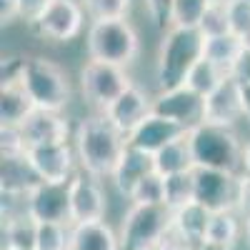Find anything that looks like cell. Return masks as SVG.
Returning <instances> with one entry per match:
<instances>
[{
    "label": "cell",
    "mask_w": 250,
    "mask_h": 250,
    "mask_svg": "<svg viewBox=\"0 0 250 250\" xmlns=\"http://www.w3.org/2000/svg\"><path fill=\"white\" fill-rule=\"evenodd\" d=\"M128 145L115 125L108 120L105 113L83 118L75 128V155L80 168L95 178H110L115 165Z\"/></svg>",
    "instance_id": "6da1fadb"
},
{
    "label": "cell",
    "mask_w": 250,
    "mask_h": 250,
    "mask_svg": "<svg viewBox=\"0 0 250 250\" xmlns=\"http://www.w3.org/2000/svg\"><path fill=\"white\" fill-rule=\"evenodd\" d=\"M205 53V35L200 28H168L163 33L155 60V80L160 90L185 85L188 73Z\"/></svg>",
    "instance_id": "7a4b0ae2"
},
{
    "label": "cell",
    "mask_w": 250,
    "mask_h": 250,
    "mask_svg": "<svg viewBox=\"0 0 250 250\" xmlns=\"http://www.w3.org/2000/svg\"><path fill=\"white\" fill-rule=\"evenodd\" d=\"M195 158V168H213L225 173H243V153L245 145L238 140L233 128L203 123L188 133Z\"/></svg>",
    "instance_id": "3957f363"
},
{
    "label": "cell",
    "mask_w": 250,
    "mask_h": 250,
    "mask_svg": "<svg viewBox=\"0 0 250 250\" xmlns=\"http://www.w3.org/2000/svg\"><path fill=\"white\" fill-rule=\"evenodd\" d=\"M85 48L90 60L113 62V65H130L140 53V38L128 18H110V20H93Z\"/></svg>",
    "instance_id": "277c9868"
},
{
    "label": "cell",
    "mask_w": 250,
    "mask_h": 250,
    "mask_svg": "<svg viewBox=\"0 0 250 250\" xmlns=\"http://www.w3.org/2000/svg\"><path fill=\"white\" fill-rule=\"evenodd\" d=\"M20 83H23V88L33 98L35 108L62 110L70 100L68 73L50 58H43V55L25 58V70H23V80Z\"/></svg>",
    "instance_id": "5b68a950"
},
{
    "label": "cell",
    "mask_w": 250,
    "mask_h": 250,
    "mask_svg": "<svg viewBox=\"0 0 250 250\" xmlns=\"http://www.w3.org/2000/svg\"><path fill=\"white\" fill-rule=\"evenodd\" d=\"M170 223L173 213L165 205L130 203V210L120 225V250H155Z\"/></svg>",
    "instance_id": "8992f818"
},
{
    "label": "cell",
    "mask_w": 250,
    "mask_h": 250,
    "mask_svg": "<svg viewBox=\"0 0 250 250\" xmlns=\"http://www.w3.org/2000/svg\"><path fill=\"white\" fill-rule=\"evenodd\" d=\"M130 85H133V80L128 78L123 65L88 58V62L80 70V90L90 105L100 110H108V105H113Z\"/></svg>",
    "instance_id": "52a82bcc"
},
{
    "label": "cell",
    "mask_w": 250,
    "mask_h": 250,
    "mask_svg": "<svg viewBox=\"0 0 250 250\" xmlns=\"http://www.w3.org/2000/svg\"><path fill=\"white\" fill-rule=\"evenodd\" d=\"M195 203L208 208L210 213L238 210L243 173H225L213 168H195Z\"/></svg>",
    "instance_id": "ba28073f"
},
{
    "label": "cell",
    "mask_w": 250,
    "mask_h": 250,
    "mask_svg": "<svg viewBox=\"0 0 250 250\" xmlns=\"http://www.w3.org/2000/svg\"><path fill=\"white\" fill-rule=\"evenodd\" d=\"M153 113L178 123L183 130H195L205 123V98L193 88L180 85L173 90H160L153 98Z\"/></svg>",
    "instance_id": "9c48e42d"
},
{
    "label": "cell",
    "mask_w": 250,
    "mask_h": 250,
    "mask_svg": "<svg viewBox=\"0 0 250 250\" xmlns=\"http://www.w3.org/2000/svg\"><path fill=\"white\" fill-rule=\"evenodd\" d=\"M85 15V8L78 0H50L43 18L35 25H30V30H35L45 40H53V43H68L80 35Z\"/></svg>",
    "instance_id": "30bf717a"
},
{
    "label": "cell",
    "mask_w": 250,
    "mask_h": 250,
    "mask_svg": "<svg viewBox=\"0 0 250 250\" xmlns=\"http://www.w3.org/2000/svg\"><path fill=\"white\" fill-rule=\"evenodd\" d=\"M105 190L100 178L80 170L70 180V225L75 223H95L105 218Z\"/></svg>",
    "instance_id": "8fae6325"
},
{
    "label": "cell",
    "mask_w": 250,
    "mask_h": 250,
    "mask_svg": "<svg viewBox=\"0 0 250 250\" xmlns=\"http://www.w3.org/2000/svg\"><path fill=\"white\" fill-rule=\"evenodd\" d=\"M28 215L35 223H70V183H40L28 193Z\"/></svg>",
    "instance_id": "7c38bea8"
},
{
    "label": "cell",
    "mask_w": 250,
    "mask_h": 250,
    "mask_svg": "<svg viewBox=\"0 0 250 250\" xmlns=\"http://www.w3.org/2000/svg\"><path fill=\"white\" fill-rule=\"evenodd\" d=\"M28 158L33 163V168L38 170L40 180L45 183H70L75 175V160H73V150L68 140L30 145Z\"/></svg>",
    "instance_id": "4fadbf2b"
},
{
    "label": "cell",
    "mask_w": 250,
    "mask_h": 250,
    "mask_svg": "<svg viewBox=\"0 0 250 250\" xmlns=\"http://www.w3.org/2000/svg\"><path fill=\"white\" fill-rule=\"evenodd\" d=\"M103 113H105L108 120L128 138L138 125L153 113V98H148V93H145L143 88L130 85L113 105H108V110H103Z\"/></svg>",
    "instance_id": "5bb4252c"
},
{
    "label": "cell",
    "mask_w": 250,
    "mask_h": 250,
    "mask_svg": "<svg viewBox=\"0 0 250 250\" xmlns=\"http://www.w3.org/2000/svg\"><path fill=\"white\" fill-rule=\"evenodd\" d=\"M245 118L243 115V93L240 83L228 75L220 88L213 90L205 98V123L223 125V128H233L235 120Z\"/></svg>",
    "instance_id": "9a60e30c"
},
{
    "label": "cell",
    "mask_w": 250,
    "mask_h": 250,
    "mask_svg": "<svg viewBox=\"0 0 250 250\" xmlns=\"http://www.w3.org/2000/svg\"><path fill=\"white\" fill-rule=\"evenodd\" d=\"M150 173H155V158L150 153H145L140 148H133V145H125V150L115 165V170L110 175L113 185L118 188V193L130 198V193L135 190V185L148 178Z\"/></svg>",
    "instance_id": "2e32d148"
},
{
    "label": "cell",
    "mask_w": 250,
    "mask_h": 250,
    "mask_svg": "<svg viewBox=\"0 0 250 250\" xmlns=\"http://www.w3.org/2000/svg\"><path fill=\"white\" fill-rule=\"evenodd\" d=\"M18 130L28 148L30 145H43V143H62L68 140V133H70L68 120L60 115V110H43V108H35Z\"/></svg>",
    "instance_id": "e0dca14e"
},
{
    "label": "cell",
    "mask_w": 250,
    "mask_h": 250,
    "mask_svg": "<svg viewBox=\"0 0 250 250\" xmlns=\"http://www.w3.org/2000/svg\"><path fill=\"white\" fill-rule=\"evenodd\" d=\"M185 133H188V130H183L178 123L150 113V115L145 118L138 128L128 135V145H133V148H140V150H145V153L155 155L160 148H165L168 143H173L175 138H180V135H185Z\"/></svg>",
    "instance_id": "ac0fdd59"
},
{
    "label": "cell",
    "mask_w": 250,
    "mask_h": 250,
    "mask_svg": "<svg viewBox=\"0 0 250 250\" xmlns=\"http://www.w3.org/2000/svg\"><path fill=\"white\" fill-rule=\"evenodd\" d=\"M38 170L25 153H3V165H0V188L3 193H15V195H28L35 185H40Z\"/></svg>",
    "instance_id": "d6986e66"
},
{
    "label": "cell",
    "mask_w": 250,
    "mask_h": 250,
    "mask_svg": "<svg viewBox=\"0 0 250 250\" xmlns=\"http://www.w3.org/2000/svg\"><path fill=\"white\" fill-rule=\"evenodd\" d=\"M70 250H120V235L105 223H75L70 228Z\"/></svg>",
    "instance_id": "ffe728a7"
},
{
    "label": "cell",
    "mask_w": 250,
    "mask_h": 250,
    "mask_svg": "<svg viewBox=\"0 0 250 250\" xmlns=\"http://www.w3.org/2000/svg\"><path fill=\"white\" fill-rule=\"evenodd\" d=\"M33 110H35V103L23 88V83L0 85V125L3 128H20Z\"/></svg>",
    "instance_id": "44dd1931"
},
{
    "label": "cell",
    "mask_w": 250,
    "mask_h": 250,
    "mask_svg": "<svg viewBox=\"0 0 250 250\" xmlns=\"http://www.w3.org/2000/svg\"><path fill=\"white\" fill-rule=\"evenodd\" d=\"M153 158H155V173H160L163 178L195 170V158H193V148H190L188 133L175 138L173 143H168L165 148H160Z\"/></svg>",
    "instance_id": "7402d4cb"
},
{
    "label": "cell",
    "mask_w": 250,
    "mask_h": 250,
    "mask_svg": "<svg viewBox=\"0 0 250 250\" xmlns=\"http://www.w3.org/2000/svg\"><path fill=\"white\" fill-rule=\"evenodd\" d=\"M210 218H213V213L193 200V203H188L185 208L173 213V225L190 243H195L200 248L205 243V233H208V225H210Z\"/></svg>",
    "instance_id": "603a6c76"
},
{
    "label": "cell",
    "mask_w": 250,
    "mask_h": 250,
    "mask_svg": "<svg viewBox=\"0 0 250 250\" xmlns=\"http://www.w3.org/2000/svg\"><path fill=\"white\" fill-rule=\"evenodd\" d=\"M240 233H245V223H243L238 210L213 213L203 245H215V248H228L230 250L235 245V240L240 238Z\"/></svg>",
    "instance_id": "cb8c5ba5"
},
{
    "label": "cell",
    "mask_w": 250,
    "mask_h": 250,
    "mask_svg": "<svg viewBox=\"0 0 250 250\" xmlns=\"http://www.w3.org/2000/svg\"><path fill=\"white\" fill-rule=\"evenodd\" d=\"M243 38L235 33H223V35H210L205 38V58L215 62L218 68H223L228 75H230L233 62L238 60V55L243 53Z\"/></svg>",
    "instance_id": "d4e9b609"
},
{
    "label": "cell",
    "mask_w": 250,
    "mask_h": 250,
    "mask_svg": "<svg viewBox=\"0 0 250 250\" xmlns=\"http://www.w3.org/2000/svg\"><path fill=\"white\" fill-rule=\"evenodd\" d=\"M38 223L30 215L3 220V250H35Z\"/></svg>",
    "instance_id": "484cf974"
},
{
    "label": "cell",
    "mask_w": 250,
    "mask_h": 250,
    "mask_svg": "<svg viewBox=\"0 0 250 250\" xmlns=\"http://www.w3.org/2000/svg\"><path fill=\"white\" fill-rule=\"evenodd\" d=\"M228 78V73L223 68H218L215 62H210L205 55L195 62V65L190 68V73H188V80H185V85L188 88H193L195 93H200L203 98H208L213 90L220 88V83Z\"/></svg>",
    "instance_id": "4316f807"
},
{
    "label": "cell",
    "mask_w": 250,
    "mask_h": 250,
    "mask_svg": "<svg viewBox=\"0 0 250 250\" xmlns=\"http://www.w3.org/2000/svg\"><path fill=\"white\" fill-rule=\"evenodd\" d=\"M195 200V178L190 173H178L165 178V208L170 213L185 208L188 203Z\"/></svg>",
    "instance_id": "83f0119b"
},
{
    "label": "cell",
    "mask_w": 250,
    "mask_h": 250,
    "mask_svg": "<svg viewBox=\"0 0 250 250\" xmlns=\"http://www.w3.org/2000/svg\"><path fill=\"white\" fill-rule=\"evenodd\" d=\"M210 0H175L170 13V28H200Z\"/></svg>",
    "instance_id": "f1b7e54d"
},
{
    "label": "cell",
    "mask_w": 250,
    "mask_h": 250,
    "mask_svg": "<svg viewBox=\"0 0 250 250\" xmlns=\"http://www.w3.org/2000/svg\"><path fill=\"white\" fill-rule=\"evenodd\" d=\"M70 223H38L35 250H70Z\"/></svg>",
    "instance_id": "f546056e"
},
{
    "label": "cell",
    "mask_w": 250,
    "mask_h": 250,
    "mask_svg": "<svg viewBox=\"0 0 250 250\" xmlns=\"http://www.w3.org/2000/svg\"><path fill=\"white\" fill-rule=\"evenodd\" d=\"M128 200L138 205H165V178L160 173H150L135 185Z\"/></svg>",
    "instance_id": "4dcf8cb0"
},
{
    "label": "cell",
    "mask_w": 250,
    "mask_h": 250,
    "mask_svg": "<svg viewBox=\"0 0 250 250\" xmlns=\"http://www.w3.org/2000/svg\"><path fill=\"white\" fill-rule=\"evenodd\" d=\"M90 20H110V18H128L133 0H80Z\"/></svg>",
    "instance_id": "1f68e13d"
},
{
    "label": "cell",
    "mask_w": 250,
    "mask_h": 250,
    "mask_svg": "<svg viewBox=\"0 0 250 250\" xmlns=\"http://www.w3.org/2000/svg\"><path fill=\"white\" fill-rule=\"evenodd\" d=\"M200 30L205 38L210 35H223L230 33V18H228V3H220V0H210L208 5V13L200 23Z\"/></svg>",
    "instance_id": "d6a6232c"
},
{
    "label": "cell",
    "mask_w": 250,
    "mask_h": 250,
    "mask_svg": "<svg viewBox=\"0 0 250 250\" xmlns=\"http://www.w3.org/2000/svg\"><path fill=\"white\" fill-rule=\"evenodd\" d=\"M228 18L230 33L245 38L250 33V0H228Z\"/></svg>",
    "instance_id": "836d02e7"
},
{
    "label": "cell",
    "mask_w": 250,
    "mask_h": 250,
    "mask_svg": "<svg viewBox=\"0 0 250 250\" xmlns=\"http://www.w3.org/2000/svg\"><path fill=\"white\" fill-rule=\"evenodd\" d=\"M173 3H175V0H145V10H148V18L153 20V25H155L158 30H163V33L170 28Z\"/></svg>",
    "instance_id": "e575fe53"
},
{
    "label": "cell",
    "mask_w": 250,
    "mask_h": 250,
    "mask_svg": "<svg viewBox=\"0 0 250 250\" xmlns=\"http://www.w3.org/2000/svg\"><path fill=\"white\" fill-rule=\"evenodd\" d=\"M15 3H18V20H23L30 28L43 18L45 8L50 5V0H15Z\"/></svg>",
    "instance_id": "d590c367"
},
{
    "label": "cell",
    "mask_w": 250,
    "mask_h": 250,
    "mask_svg": "<svg viewBox=\"0 0 250 250\" xmlns=\"http://www.w3.org/2000/svg\"><path fill=\"white\" fill-rule=\"evenodd\" d=\"M23 70H25V58H15V55L3 58V65H0V83H3V85H15V83L23 80Z\"/></svg>",
    "instance_id": "8d00e7d4"
},
{
    "label": "cell",
    "mask_w": 250,
    "mask_h": 250,
    "mask_svg": "<svg viewBox=\"0 0 250 250\" xmlns=\"http://www.w3.org/2000/svg\"><path fill=\"white\" fill-rule=\"evenodd\" d=\"M155 250H198V245L195 243H190L188 240L178 228L170 223V228L165 230V235L160 238V243L155 245Z\"/></svg>",
    "instance_id": "74e56055"
},
{
    "label": "cell",
    "mask_w": 250,
    "mask_h": 250,
    "mask_svg": "<svg viewBox=\"0 0 250 250\" xmlns=\"http://www.w3.org/2000/svg\"><path fill=\"white\" fill-rule=\"evenodd\" d=\"M230 78H235L238 83H250V50L243 48V53L238 55V60L230 68Z\"/></svg>",
    "instance_id": "f35d334b"
},
{
    "label": "cell",
    "mask_w": 250,
    "mask_h": 250,
    "mask_svg": "<svg viewBox=\"0 0 250 250\" xmlns=\"http://www.w3.org/2000/svg\"><path fill=\"white\" fill-rule=\"evenodd\" d=\"M238 213H240L243 220H250V175H245V173H243V188H240Z\"/></svg>",
    "instance_id": "ab89813d"
},
{
    "label": "cell",
    "mask_w": 250,
    "mask_h": 250,
    "mask_svg": "<svg viewBox=\"0 0 250 250\" xmlns=\"http://www.w3.org/2000/svg\"><path fill=\"white\" fill-rule=\"evenodd\" d=\"M0 20H3V25H10L13 20H18V3L15 0H0Z\"/></svg>",
    "instance_id": "60d3db41"
},
{
    "label": "cell",
    "mask_w": 250,
    "mask_h": 250,
    "mask_svg": "<svg viewBox=\"0 0 250 250\" xmlns=\"http://www.w3.org/2000/svg\"><path fill=\"white\" fill-rule=\"evenodd\" d=\"M240 93H243V115L250 120V83H240Z\"/></svg>",
    "instance_id": "b9f144b4"
},
{
    "label": "cell",
    "mask_w": 250,
    "mask_h": 250,
    "mask_svg": "<svg viewBox=\"0 0 250 250\" xmlns=\"http://www.w3.org/2000/svg\"><path fill=\"white\" fill-rule=\"evenodd\" d=\"M243 173L250 175V143L245 145V153H243Z\"/></svg>",
    "instance_id": "7bdbcfd3"
},
{
    "label": "cell",
    "mask_w": 250,
    "mask_h": 250,
    "mask_svg": "<svg viewBox=\"0 0 250 250\" xmlns=\"http://www.w3.org/2000/svg\"><path fill=\"white\" fill-rule=\"evenodd\" d=\"M245 240H248V245H250V220H245Z\"/></svg>",
    "instance_id": "ee69618b"
},
{
    "label": "cell",
    "mask_w": 250,
    "mask_h": 250,
    "mask_svg": "<svg viewBox=\"0 0 250 250\" xmlns=\"http://www.w3.org/2000/svg\"><path fill=\"white\" fill-rule=\"evenodd\" d=\"M243 45H245V48H248V50H250V33H248V35H245V38H243Z\"/></svg>",
    "instance_id": "f6af8a7d"
},
{
    "label": "cell",
    "mask_w": 250,
    "mask_h": 250,
    "mask_svg": "<svg viewBox=\"0 0 250 250\" xmlns=\"http://www.w3.org/2000/svg\"><path fill=\"white\" fill-rule=\"evenodd\" d=\"M220 3H228V0H220Z\"/></svg>",
    "instance_id": "bcb514c9"
}]
</instances>
